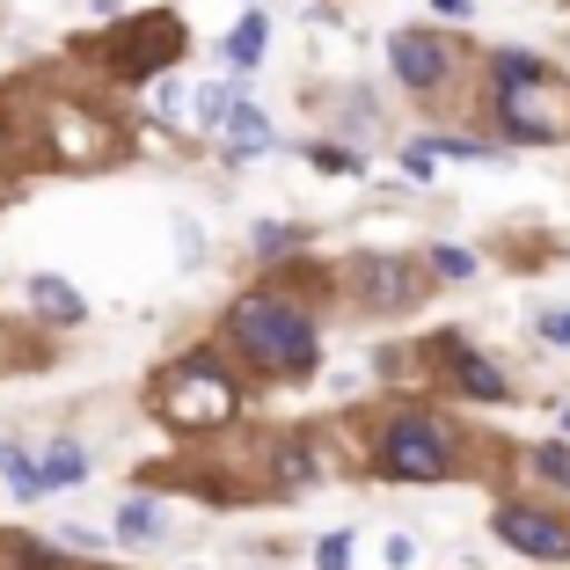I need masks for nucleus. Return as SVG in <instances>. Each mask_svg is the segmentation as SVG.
<instances>
[{
  "mask_svg": "<svg viewBox=\"0 0 570 570\" xmlns=\"http://www.w3.org/2000/svg\"><path fill=\"white\" fill-rule=\"evenodd\" d=\"M227 344L249 358L264 381H307L322 358V330L293 293H242L227 307Z\"/></svg>",
  "mask_w": 570,
  "mask_h": 570,
  "instance_id": "nucleus-1",
  "label": "nucleus"
},
{
  "mask_svg": "<svg viewBox=\"0 0 570 570\" xmlns=\"http://www.w3.org/2000/svg\"><path fill=\"white\" fill-rule=\"evenodd\" d=\"M490 118L520 147L570 139V88L556 81V67H541L534 51H498V67H490Z\"/></svg>",
  "mask_w": 570,
  "mask_h": 570,
  "instance_id": "nucleus-2",
  "label": "nucleus"
},
{
  "mask_svg": "<svg viewBox=\"0 0 570 570\" xmlns=\"http://www.w3.org/2000/svg\"><path fill=\"white\" fill-rule=\"evenodd\" d=\"M373 469L387 483H446L461 469L453 453V424L432 417V410H395V417L373 432Z\"/></svg>",
  "mask_w": 570,
  "mask_h": 570,
  "instance_id": "nucleus-3",
  "label": "nucleus"
},
{
  "mask_svg": "<svg viewBox=\"0 0 570 570\" xmlns=\"http://www.w3.org/2000/svg\"><path fill=\"white\" fill-rule=\"evenodd\" d=\"M161 410L176 424H219V417H235V381L219 373V358L190 352L184 366L161 373Z\"/></svg>",
  "mask_w": 570,
  "mask_h": 570,
  "instance_id": "nucleus-4",
  "label": "nucleus"
},
{
  "mask_svg": "<svg viewBox=\"0 0 570 570\" xmlns=\"http://www.w3.org/2000/svg\"><path fill=\"white\" fill-rule=\"evenodd\" d=\"M424 358H432V366L446 373V381L461 387V395H469V403H504V373L490 366L483 352H475L469 336H453V330H439L432 344H424Z\"/></svg>",
  "mask_w": 570,
  "mask_h": 570,
  "instance_id": "nucleus-5",
  "label": "nucleus"
},
{
  "mask_svg": "<svg viewBox=\"0 0 570 570\" xmlns=\"http://www.w3.org/2000/svg\"><path fill=\"white\" fill-rule=\"evenodd\" d=\"M490 534L512 541L520 556H541V563H563L570 556V527L556 512H541V504H498L490 512Z\"/></svg>",
  "mask_w": 570,
  "mask_h": 570,
  "instance_id": "nucleus-6",
  "label": "nucleus"
},
{
  "mask_svg": "<svg viewBox=\"0 0 570 570\" xmlns=\"http://www.w3.org/2000/svg\"><path fill=\"white\" fill-rule=\"evenodd\" d=\"M387 59H395L403 88H417V96H439V88L453 81V45L432 37V30H395L387 37Z\"/></svg>",
  "mask_w": 570,
  "mask_h": 570,
  "instance_id": "nucleus-7",
  "label": "nucleus"
},
{
  "mask_svg": "<svg viewBox=\"0 0 570 570\" xmlns=\"http://www.w3.org/2000/svg\"><path fill=\"white\" fill-rule=\"evenodd\" d=\"M352 293H358V307H381V315H403L410 301L424 293V278L403 264V256H358L352 264Z\"/></svg>",
  "mask_w": 570,
  "mask_h": 570,
  "instance_id": "nucleus-8",
  "label": "nucleus"
},
{
  "mask_svg": "<svg viewBox=\"0 0 570 570\" xmlns=\"http://www.w3.org/2000/svg\"><path fill=\"white\" fill-rule=\"evenodd\" d=\"M118 37H125V45L110 51V59H118V73H132V81H139V73H161L168 59L184 51V22H176V16H147V22H125Z\"/></svg>",
  "mask_w": 570,
  "mask_h": 570,
  "instance_id": "nucleus-9",
  "label": "nucleus"
},
{
  "mask_svg": "<svg viewBox=\"0 0 570 570\" xmlns=\"http://www.w3.org/2000/svg\"><path fill=\"white\" fill-rule=\"evenodd\" d=\"M219 132H227V154H235V161H256V154L271 147V118L256 110L249 96H235V102H227V118H219Z\"/></svg>",
  "mask_w": 570,
  "mask_h": 570,
  "instance_id": "nucleus-10",
  "label": "nucleus"
},
{
  "mask_svg": "<svg viewBox=\"0 0 570 570\" xmlns=\"http://www.w3.org/2000/svg\"><path fill=\"white\" fill-rule=\"evenodd\" d=\"M30 307L45 322H67V330H81V322H88V301L73 293L67 278H51V271H30Z\"/></svg>",
  "mask_w": 570,
  "mask_h": 570,
  "instance_id": "nucleus-11",
  "label": "nucleus"
},
{
  "mask_svg": "<svg viewBox=\"0 0 570 570\" xmlns=\"http://www.w3.org/2000/svg\"><path fill=\"white\" fill-rule=\"evenodd\" d=\"M37 475H45V490H73L88 475V446L81 439H51V446H37Z\"/></svg>",
  "mask_w": 570,
  "mask_h": 570,
  "instance_id": "nucleus-12",
  "label": "nucleus"
},
{
  "mask_svg": "<svg viewBox=\"0 0 570 570\" xmlns=\"http://www.w3.org/2000/svg\"><path fill=\"white\" fill-rule=\"evenodd\" d=\"M0 483L16 490L22 504H37V498H45V475H37V453H30V446H16V439H0Z\"/></svg>",
  "mask_w": 570,
  "mask_h": 570,
  "instance_id": "nucleus-13",
  "label": "nucleus"
},
{
  "mask_svg": "<svg viewBox=\"0 0 570 570\" xmlns=\"http://www.w3.org/2000/svg\"><path fill=\"white\" fill-rule=\"evenodd\" d=\"M219 51H227V67H256V59L271 51V22H264V16H242L235 30H227V45H219Z\"/></svg>",
  "mask_w": 570,
  "mask_h": 570,
  "instance_id": "nucleus-14",
  "label": "nucleus"
},
{
  "mask_svg": "<svg viewBox=\"0 0 570 570\" xmlns=\"http://www.w3.org/2000/svg\"><path fill=\"white\" fill-rule=\"evenodd\" d=\"M271 475H278V483H315V475H322V453L307 446V439H278V453H271Z\"/></svg>",
  "mask_w": 570,
  "mask_h": 570,
  "instance_id": "nucleus-15",
  "label": "nucleus"
},
{
  "mask_svg": "<svg viewBox=\"0 0 570 570\" xmlns=\"http://www.w3.org/2000/svg\"><path fill=\"white\" fill-rule=\"evenodd\" d=\"M168 520H161V504L154 498H125L118 504V541H161Z\"/></svg>",
  "mask_w": 570,
  "mask_h": 570,
  "instance_id": "nucleus-16",
  "label": "nucleus"
},
{
  "mask_svg": "<svg viewBox=\"0 0 570 570\" xmlns=\"http://www.w3.org/2000/svg\"><path fill=\"white\" fill-rule=\"evenodd\" d=\"M0 556H16V570H73L51 541H30V534H8V541H0Z\"/></svg>",
  "mask_w": 570,
  "mask_h": 570,
  "instance_id": "nucleus-17",
  "label": "nucleus"
},
{
  "mask_svg": "<svg viewBox=\"0 0 570 570\" xmlns=\"http://www.w3.org/2000/svg\"><path fill=\"white\" fill-rule=\"evenodd\" d=\"M227 102H235V88H198V125H205V132H219V118H227Z\"/></svg>",
  "mask_w": 570,
  "mask_h": 570,
  "instance_id": "nucleus-18",
  "label": "nucleus"
},
{
  "mask_svg": "<svg viewBox=\"0 0 570 570\" xmlns=\"http://www.w3.org/2000/svg\"><path fill=\"white\" fill-rule=\"evenodd\" d=\"M432 271H439V278H453V285H469L475 278V256L469 249H432Z\"/></svg>",
  "mask_w": 570,
  "mask_h": 570,
  "instance_id": "nucleus-19",
  "label": "nucleus"
},
{
  "mask_svg": "<svg viewBox=\"0 0 570 570\" xmlns=\"http://www.w3.org/2000/svg\"><path fill=\"white\" fill-rule=\"evenodd\" d=\"M256 256H285V249H293V242H301V235H293V227H278V219H264V227H256Z\"/></svg>",
  "mask_w": 570,
  "mask_h": 570,
  "instance_id": "nucleus-20",
  "label": "nucleus"
},
{
  "mask_svg": "<svg viewBox=\"0 0 570 570\" xmlns=\"http://www.w3.org/2000/svg\"><path fill=\"white\" fill-rule=\"evenodd\" d=\"M534 469L549 475V483H570V446H563V439H549V446L534 453Z\"/></svg>",
  "mask_w": 570,
  "mask_h": 570,
  "instance_id": "nucleus-21",
  "label": "nucleus"
},
{
  "mask_svg": "<svg viewBox=\"0 0 570 570\" xmlns=\"http://www.w3.org/2000/svg\"><path fill=\"white\" fill-rule=\"evenodd\" d=\"M315 563H322V570H352V534H330V541H315Z\"/></svg>",
  "mask_w": 570,
  "mask_h": 570,
  "instance_id": "nucleus-22",
  "label": "nucleus"
},
{
  "mask_svg": "<svg viewBox=\"0 0 570 570\" xmlns=\"http://www.w3.org/2000/svg\"><path fill=\"white\" fill-rule=\"evenodd\" d=\"M534 330L549 336V344H563V352H570V307H549V315H534Z\"/></svg>",
  "mask_w": 570,
  "mask_h": 570,
  "instance_id": "nucleus-23",
  "label": "nucleus"
},
{
  "mask_svg": "<svg viewBox=\"0 0 570 570\" xmlns=\"http://www.w3.org/2000/svg\"><path fill=\"white\" fill-rule=\"evenodd\" d=\"M315 168H330V176H358V161L344 147H315Z\"/></svg>",
  "mask_w": 570,
  "mask_h": 570,
  "instance_id": "nucleus-24",
  "label": "nucleus"
},
{
  "mask_svg": "<svg viewBox=\"0 0 570 570\" xmlns=\"http://www.w3.org/2000/svg\"><path fill=\"white\" fill-rule=\"evenodd\" d=\"M432 16H446V22H461V16H469V0H432Z\"/></svg>",
  "mask_w": 570,
  "mask_h": 570,
  "instance_id": "nucleus-25",
  "label": "nucleus"
},
{
  "mask_svg": "<svg viewBox=\"0 0 570 570\" xmlns=\"http://www.w3.org/2000/svg\"><path fill=\"white\" fill-rule=\"evenodd\" d=\"M563 432H570V403H563Z\"/></svg>",
  "mask_w": 570,
  "mask_h": 570,
  "instance_id": "nucleus-26",
  "label": "nucleus"
}]
</instances>
